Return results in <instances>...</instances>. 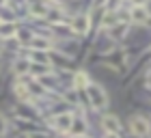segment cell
<instances>
[{"instance_id": "cell-16", "label": "cell", "mask_w": 151, "mask_h": 138, "mask_svg": "<svg viewBox=\"0 0 151 138\" xmlns=\"http://www.w3.org/2000/svg\"><path fill=\"white\" fill-rule=\"evenodd\" d=\"M76 138H86V136H82V134H80V136H76Z\"/></svg>"}, {"instance_id": "cell-3", "label": "cell", "mask_w": 151, "mask_h": 138, "mask_svg": "<svg viewBox=\"0 0 151 138\" xmlns=\"http://www.w3.org/2000/svg\"><path fill=\"white\" fill-rule=\"evenodd\" d=\"M71 123H73V114H69V112L54 116V127H56L58 132H67V129H71Z\"/></svg>"}, {"instance_id": "cell-11", "label": "cell", "mask_w": 151, "mask_h": 138, "mask_svg": "<svg viewBox=\"0 0 151 138\" xmlns=\"http://www.w3.org/2000/svg\"><path fill=\"white\" fill-rule=\"evenodd\" d=\"M4 134H6V119L0 114V136H4Z\"/></svg>"}, {"instance_id": "cell-15", "label": "cell", "mask_w": 151, "mask_h": 138, "mask_svg": "<svg viewBox=\"0 0 151 138\" xmlns=\"http://www.w3.org/2000/svg\"><path fill=\"white\" fill-rule=\"evenodd\" d=\"M30 138H45V136H39V134H35V136H30Z\"/></svg>"}, {"instance_id": "cell-1", "label": "cell", "mask_w": 151, "mask_h": 138, "mask_svg": "<svg viewBox=\"0 0 151 138\" xmlns=\"http://www.w3.org/2000/svg\"><path fill=\"white\" fill-rule=\"evenodd\" d=\"M86 93H88V97H91V101H93L95 108H104L106 104H108V97H106L104 88H101L99 84H88L86 86Z\"/></svg>"}, {"instance_id": "cell-17", "label": "cell", "mask_w": 151, "mask_h": 138, "mask_svg": "<svg viewBox=\"0 0 151 138\" xmlns=\"http://www.w3.org/2000/svg\"><path fill=\"white\" fill-rule=\"evenodd\" d=\"M19 138H28V136H19Z\"/></svg>"}, {"instance_id": "cell-5", "label": "cell", "mask_w": 151, "mask_h": 138, "mask_svg": "<svg viewBox=\"0 0 151 138\" xmlns=\"http://www.w3.org/2000/svg\"><path fill=\"white\" fill-rule=\"evenodd\" d=\"M104 129H106L108 134H116L121 129L119 119H116V116H104Z\"/></svg>"}, {"instance_id": "cell-9", "label": "cell", "mask_w": 151, "mask_h": 138, "mask_svg": "<svg viewBox=\"0 0 151 138\" xmlns=\"http://www.w3.org/2000/svg\"><path fill=\"white\" fill-rule=\"evenodd\" d=\"M30 60H32V63H37V65H50V60H47V54L43 52V54H41V52H35V54H32V56H30Z\"/></svg>"}, {"instance_id": "cell-7", "label": "cell", "mask_w": 151, "mask_h": 138, "mask_svg": "<svg viewBox=\"0 0 151 138\" xmlns=\"http://www.w3.org/2000/svg\"><path fill=\"white\" fill-rule=\"evenodd\" d=\"M15 34V24L11 22H0V37L6 39V37H13Z\"/></svg>"}, {"instance_id": "cell-10", "label": "cell", "mask_w": 151, "mask_h": 138, "mask_svg": "<svg viewBox=\"0 0 151 138\" xmlns=\"http://www.w3.org/2000/svg\"><path fill=\"white\" fill-rule=\"evenodd\" d=\"M73 84H76V88H84V86H88V84H91V82H88V78H86V75L84 73H76V78H73Z\"/></svg>"}, {"instance_id": "cell-13", "label": "cell", "mask_w": 151, "mask_h": 138, "mask_svg": "<svg viewBox=\"0 0 151 138\" xmlns=\"http://www.w3.org/2000/svg\"><path fill=\"white\" fill-rule=\"evenodd\" d=\"M71 127L76 129V132H84V123H78V121H73V123H71Z\"/></svg>"}, {"instance_id": "cell-18", "label": "cell", "mask_w": 151, "mask_h": 138, "mask_svg": "<svg viewBox=\"0 0 151 138\" xmlns=\"http://www.w3.org/2000/svg\"><path fill=\"white\" fill-rule=\"evenodd\" d=\"M58 138H67V136H58Z\"/></svg>"}, {"instance_id": "cell-6", "label": "cell", "mask_w": 151, "mask_h": 138, "mask_svg": "<svg viewBox=\"0 0 151 138\" xmlns=\"http://www.w3.org/2000/svg\"><path fill=\"white\" fill-rule=\"evenodd\" d=\"M132 19H134V22H147V19H149V11L145 9V6H134Z\"/></svg>"}, {"instance_id": "cell-4", "label": "cell", "mask_w": 151, "mask_h": 138, "mask_svg": "<svg viewBox=\"0 0 151 138\" xmlns=\"http://www.w3.org/2000/svg\"><path fill=\"white\" fill-rule=\"evenodd\" d=\"M73 30L78 34H86L88 32V17L86 15H78L73 19Z\"/></svg>"}, {"instance_id": "cell-14", "label": "cell", "mask_w": 151, "mask_h": 138, "mask_svg": "<svg viewBox=\"0 0 151 138\" xmlns=\"http://www.w3.org/2000/svg\"><path fill=\"white\" fill-rule=\"evenodd\" d=\"M132 2H134L136 6H142V4H145V2H147V0H132Z\"/></svg>"}, {"instance_id": "cell-2", "label": "cell", "mask_w": 151, "mask_h": 138, "mask_svg": "<svg viewBox=\"0 0 151 138\" xmlns=\"http://www.w3.org/2000/svg\"><path fill=\"white\" fill-rule=\"evenodd\" d=\"M129 127H132L134 136H138V138H142V136L149 134V121L142 119V116H134L132 123H129Z\"/></svg>"}, {"instance_id": "cell-8", "label": "cell", "mask_w": 151, "mask_h": 138, "mask_svg": "<svg viewBox=\"0 0 151 138\" xmlns=\"http://www.w3.org/2000/svg\"><path fill=\"white\" fill-rule=\"evenodd\" d=\"M30 47H32L35 52L47 50V47H50V41H47V39H41V37H32V41H30Z\"/></svg>"}, {"instance_id": "cell-12", "label": "cell", "mask_w": 151, "mask_h": 138, "mask_svg": "<svg viewBox=\"0 0 151 138\" xmlns=\"http://www.w3.org/2000/svg\"><path fill=\"white\" fill-rule=\"evenodd\" d=\"M26 67H28V65H26L24 60H19V63H15V71L22 73V71H26Z\"/></svg>"}]
</instances>
